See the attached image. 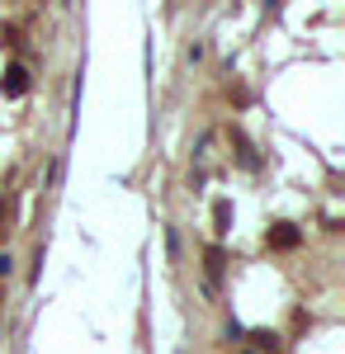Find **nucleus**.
I'll list each match as a JSON object with an SVG mask.
<instances>
[{
	"instance_id": "nucleus-1",
	"label": "nucleus",
	"mask_w": 345,
	"mask_h": 354,
	"mask_svg": "<svg viewBox=\"0 0 345 354\" xmlns=\"http://www.w3.org/2000/svg\"><path fill=\"white\" fill-rule=\"evenodd\" d=\"M0 90H5L10 100H19V95H28V66H19V62H15V66L5 71V81H0Z\"/></svg>"
},
{
	"instance_id": "nucleus-2",
	"label": "nucleus",
	"mask_w": 345,
	"mask_h": 354,
	"mask_svg": "<svg viewBox=\"0 0 345 354\" xmlns=\"http://www.w3.org/2000/svg\"><path fill=\"white\" fill-rule=\"evenodd\" d=\"M269 245H279V250H293V245H298V232H293L289 222H279V227L269 232Z\"/></svg>"
},
{
	"instance_id": "nucleus-3",
	"label": "nucleus",
	"mask_w": 345,
	"mask_h": 354,
	"mask_svg": "<svg viewBox=\"0 0 345 354\" xmlns=\"http://www.w3.org/2000/svg\"><path fill=\"white\" fill-rule=\"evenodd\" d=\"M213 222H218V232H232V203H227V198L213 203Z\"/></svg>"
},
{
	"instance_id": "nucleus-4",
	"label": "nucleus",
	"mask_w": 345,
	"mask_h": 354,
	"mask_svg": "<svg viewBox=\"0 0 345 354\" xmlns=\"http://www.w3.org/2000/svg\"><path fill=\"white\" fill-rule=\"evenodd\" d=\"M251 340H256V350H265V354H279V335H269V330H256Z\"/></svg>"
},
{
	"instance_id": "nucleus-5",
	"label": "nucleus",
	"mask_w": 345,
	"mask_h": 354,
	"mask_svg": "<svg viewBox=\"0 0 345 354\" xmlns=\"http://www.w3.org/2000/svg\"><path fill=\"white\" fill-rule=\"evenodd\" d=\"M209 274H213V279L222 274V250H209Z\"/></svg>"
}]
</instances>
